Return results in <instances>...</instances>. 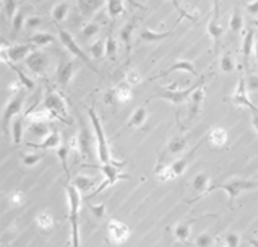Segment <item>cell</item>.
<instances>
[{
    "instance_id": "obj_3",
    "label": "cell",
    "mask_w": 258,
    "mask_h": 247,
    "mask_svg": "<svg viewBox=\"0 0 258 247\" xmlns=\"http://www.w3.org/2000/svg\"><path fill=\"white\" fill-rule=\"evenodd\" d=\"M258 187V181H250V179H231V181L227 182H221V184H213L210 185L208 192H211V190H216V189H222L224 192L227 194L229 197V202L235 200V197L244 192V190H254Z\"/></svg>"
},
{
    "instance_id": "obj_45",
    "label": "cell",
    "mask_w": 258,
    "mask_h": 247,
    "mask_svg": "<svg viewBox=\"0 0 258 247\" xmlns=\"http://www.w3.org/2000/svg\"><path fill=\"white\" fill-rule=\"evenodd\" d=\"M18 12V8H16V0H5L3 2V15L7 16V20L12 21L13 16Z\"/></svg>"
},
{
    "instance_id": "obj_53",
    "label": "cell",
    "mask_w": 258,
    "mask_h": 247,
    "mask_svg": "<svg viewBox=\"0 0 258 247\" xmlns=\"http://www.w3.org/2000/svg\"><path fill=\"white\" fill-rule=\"evenodd\" d=\"M89 210L93 211V215L96 216V220H103L106 216V205L99 204V205H89Z\"/></svg>"
},
{
    "instance_id": "obj_6",
    "label": "cell",
    "mask_w": 258,
    "mask_h": 247,
    "mask_svg": "<svg viewBox=\"0 0 258 247\" xmlns=\"http://www.w3.org/2000/svg\"><path fill=\"white\" fill-rule=\"evenodd\" d=\"M123 165H125L123 161H120V163L114 161V163H109V165H103V166H101V171H103V174H104V181H103V184H101L99 187L91 194V197H96V195H98L99 192H103V190H106V189L109 187V185L115 184L117 181H119V179H127V177H128L127 174H123V172L120 171Z\"/></svg>"
},
{
    "instance_id": "obj_58",
    "label": "cell",
    "mask_w": 258,
    "mask_h": 247,
    "mask_svg": "<svg viewBox=\"0 0 258 247\" xmlns=\"http://www.w3.org/2000/svg\"><path fill=\"white\" fill-rule=\"evenodd\" d=\"M245 10H247V13L252 15V16L258 15V0H254V2L245 3Z\"/></svg>"
},
{
    "instance_id": "obj_64",
    "label": "cell",
    "mask_w": 258,
    "mask_h": 247,
    "mask_svg": "<svg viewBox=\"0 0 258 247\" xmlns=\"http://www.w3.org/2000/svg\"><path fill=\"white\" fill-rule=\"evenodd\" d=\"M35 2H37V3H39V2H44V0H35Z\"/></svg>"
},
{
    "instance_id": "obj_52",
    "label": "cell",
    "mask_w": 258,
    "mask_h": 247,
    "mask_svg": "<svg viewBox=\"0 0 258 247\" xmlns=\"http://www.w3.org/2000/svg\"><path fill=\"white\" fill-rule=\"evenodd\" d=\"M125 82H127L130 86H137V85H140V82H142V77H140L135 70H130V72H127Z\"/></svg>"
},
{
    "instance_id": "obj_22",
    "label": "cell",
    "mask_w": 258,
    "mask_h": 247,
    "mask_svg": "<svg viewBox=\"0 0 258 247\" xmlns=\"http://www.w3.org/2000/svg\"><path fill=\"white\" fill-rule=\"evenodd\" d=\"M208 140L213 147H224V145L227 143L229 140V133L226 128L222 127H215L210 130V135H208Z\"/></svg>"
},
{
    "instance_id": "obj_16",
    "label": "cell",
    "mask_w": 258,
    "mask_h": 247,
    "mask_svg": "<svg viewBox=\"0 0 258 247\" xmlns=\"http://www.w3.org/2000/svg\"><path fill=\"white\" fill-rule=\"evenodd\" d=\"M75 72H76V64H74V62H64V64H60L59 69H57V82H59V85L62 88H65L70 83L72 77H74Z\"/></svg>"
},
{
    "instance_id": "obj_54",
    "label": "cell",
    "mask_w": 258,
    "mask_h": 247,
    "mask_svg": "<svg viewBox=\"0 0 258 247\" xmlns=\"http://www.w3.org/2000/svg\"><path fill=\"white\" fill-rule=\"evenodd\" d=\"M41 161V156H39L37 153H30V155H25L23 156V165L25 166H35L37 165V163Z\"/></svg>"
},
{
    "instance_id": "obj_29",
    "label": "cell",
    "mask_w": 258,
    "mask_h": 247,
    "mask_svg": "<svg viewBox=\"0 0 258 247\" xmlns=\"http://www.w3.org/2000/svg\"><path fill=\"white\" fill-rule=\"evenodd\" d=\"M12 140L15 145L23 142V116H16L12 122Z\"/></svg>"
},
{
    "instance_id": "obj_32",
    "label": "cell",
    "mask_w": 258,
    "mask_h": 247,
    "mask_svg": "<svg viewBox=\"0 0 258 247\" xmlns=\"http://www.w3.org/2000/svg\"><path fill=\"white\" fill-rule=\"evenodd\" d=\"M10 67H12V70L15 72L16 75H18V78H20V83L23 85V88L26 89V91H33V89L36 88V83H35V80H31L30 77H28L26 74L21 69H18L16 65H13V64H10Z\"/></svg>"
},
{
    "instance_id": "obj_51",
    "label": "cell",
    "mask_w": 258,
    "mask_h": 247,
    "mask_svg": "<svg viewBox=\"0 0 258 247\" xmlns=\"http://www.w3.org/2000/svg\"><path fill=\"white\" fill-rule=\"evenodd\" d=\"M41 25H42V18H39V16H28L25 21V28L28 31L36 30V28H39Z\"/></svg>"
},
{
    "instance_id": "obj_9",
    "label": "cell",
    "mask_w": 258,
    "mask_h": 247,
    "mask_svg": "<svg viewBox=\"0 0 258 247\" xmlns=\"http://www.w3.org/2000/svg\"><path fill=\"white\" fill-rule=\"evenodd\" d=\"M208 35L213 39V50L215 54L220 52V47H221V38H222V33H224V28L220 23V0H215V7H213V12H211V20L208 21Z\"/></svg>"
},
{
    "instance_id": "obj_33",
    "label": "cell",
    "mask_w": 258,
    "mask_h": 247,
    "mask_svg": "<svg viewBox=\"0 0 258 247\" xmlns=\"http://www.w3.org/2000/svg\"><path fill=\"white\" fill-rule=\"evenodd\" d=\"M54 41H55V38L52 35H49V33H36V35H33L30 38V41L28 42H33L37 47H44V46L52 44Z\"/></svg>"
},
{
    "instance_id": "obj_11",
    "label": "cell",
    "mask_w": 258,
    "mask_h": 247,
    "mask_svg": "<svg viewBox=\"0 0 258 247\" xmlns=\"http://www.w3.org/2000/svg\"><path fill=\"white\" fill-rule=\"evenodd\" d=\"M231 101L235 106H239V108H249L252 112H258V109L255 108L254 104H252V101L249 99V88H247V82H245L244 77L239 78L237 88H235Z\"/></svg>"
},
{
    "instance_id": "obj_34",
    "label": "cell",
    "mask_w": 258,
    "mask_h": 247,
    "mask_svg": "<svg viewBox=\"0 0 258 247\" xmlns=\"http://www.w3.org/2000/svg\"><path fill=\"white\" fill-rule=\"evenodd\" d=\"M174 236L182 241V243H187L190 239V236H192V226H190V223H179L176 228H174Z\"/></svg>"
},
{
    "instance_id": "obj_5",
    "label": "cell",
    "mask_w": 258,
    "mask_h": 247,
    "mask_svg": "<svg viewBox=\"0 0 258 247\" xmlns=\"http://www.w3.org/2000/svg\"><path fill=\"white\" fill-rule=\"evenodd\" d=\"M42 106L46 109L52 111L60 121H65L67 124H72L70 121H67V119H69V106H67L64 96H62V94H59L57 91L47 89L46 94H44Z\"/></svg>"
},
{
    "instance_id": "obj_43",
    "label": "cell",
    "mask_w": 258,
    "mask_h": 247,
    "mask_svg": "<svg viewBox=\"0 0 258 247\" xmlns=\"http://www.w3.org/2000/svg\"><path fill=\"white\" fill-rule=\"evenodd\" d=\"M106 55H108L111 60L117 59V41L112 35H109L108 39H106Z\"/></svg>"
},
{
    "instance_id": "obj_26",
    "label": "cell",
    "mask_w": 258,
    "mask_h": 247,
    "mask_svg": "<svg viewBox=\"0 0 258 247\" xmlns=\"http://www.w3.org/2000/svg\"><path fill=\"white\" fill-rule=\"evenodd\" d=\"M52 130V128H50ZM28 132L31 133L33 137L36 138H46L49 135V124L47 122H31L30 127H28Z\"/></svg>"
},
{
    "instance_id": "obj_42",
    "label": "cell",
    "mask_w": 258,
    "mask_h": 247,
    "mask_svg": "<svg viewBox=\"0 0 258 247\" xmlns=\"http://www.w3.org/2000/svg\"><path fill=\"white\" fill-rule=\"evenodd\" d=\"M187 166H188L187 158H177L176 161L171 163V169H172L174 174H176V177L182 176V174L185 172V169H187Z\"/></svg>"
},
{
    "instance_id": "obj_39",
    "label": "cell",
    "mask_w": 258,
    "mask_h": 247,
    "mask_svg": "<svg viewBox=\"0 0 258 247\" xmlns=\"http://www.w3.org/2000/svg\"><path fill=\"white\" fill-rule=\"evenodd\" d=\"M89 54H91L93 59H101L106 54V41L103 39H98L93 44H89Z\"/></svg>"
},
{
    "instance_id": "obj_61",
    "label": "cell",
    "mask_w": 258,
    "mask_h": 247,
    "mask_svg": "<svg viewBox=\"0 0 258 247\" xmlns=\"http://www.w3.org/2000/svg\"><path fill=\"white\" fill-rule=\"evenodd\" d=\"M249 243H250L252 247H258V239H254V238H252V239H249Z\"/></svg>"
},
{
    "instance_id": "obj_38",
    "label": "cell",
    "mask_w": 258,
    "mask_h": 247,
    "mask_svg": "<svg viewBox=\"0 0 258 247\" xmlns=\"http://www.w3.org/2000/svg\"><path fill=\"white\" fill-rule=\"evenodd\" d=\"M36 224L42 229V231H50V229L54 228V220H52V216H50L49 213L42 211L36 216Z\"/></svg>"
},
{
    "instance_id": "obj_10",
    "label": "cell",
    "mask_w": 258,
    "mask_h": 247,
    "mask_svg": "<svg viewBox=\"0 0 258 247\" xmlns=\"http://www.w3.org/2000/svg\"><path fill=\"white\" fill-rule=\"evenodd\" d=\"M26 60V67L30 69L35 75H44L49 67V57L47 54L44 52V50H35V52H31L28 57L25 59Z\"/></svg>"
},
{
    "instance_id": "obj_56",
    "label": "cell",
    "mask_w": 258,
    "mask_h": 247,
    "mask_svg": "<svg viewBox=\"0 0 258 247\" xmlns=\"http://www.w3.org/2000/svg\"><path fill=\"white\" fill-rule=\"evenodd\" d=\"M240 236L237 233H229L226 236V247H239Z\"/></svg>"
},
{
    "instance_id": "obj_24",
    "label": "cell",
    "mask_w": 258,
    "mask_h": 247,
    "mask_svg": "<svg viewBox=\"0 0 258 247\" xmlns=\"http://www.w3.org/2000/svg\"><path fill=\"white\" fill-rule=\"evenodd\" d=\"M147 119H148V109L145 108V106H140V108L133 111V114L130 116V121H128L127 125L130 128H140L145 122H147Z\"/></svg>"
},
{
    "instance_id": "obj_62",
    "label": "cell",
    "mask_w": 258,
    "mask_h": 247,
    "mask_svg": "<svg viewBox=\"0 0 258 247\" xmlns=\"http://www.w3.org/2000/svg\"><path fill=\"white\" fill-rule=\"evenodd\" d=\"M254 52H255V59L258 62V41H255V47H254Z\"/></svg>"
},
{
    "instance_id": "obj_21",
    "label": "cell",
    "mask_w": 258,
    "mask_h": 247,
    "mask_svg": "<svg viewBox=\"0 0 258 247\" xmlns=\"http://www.w3.org/2000/svg\"><path fill=\"white\" fill-rule=\"evenodd\" d=\"M254 47H255V31H254V28H250V30L245 31L244 41H242V55L245 60V67L249 65V59H250Z\"/></svg>"
},
{
    "instance_id": "obj_15",
    "label": "cell",
    "mask_w": 258,
    "mask_h": 247,
    "mask_svg": "<svg viewBox=\"0 0 258 247\" xmlns=\"http://www.w3.org/2000/svg\"><path fill=\"white\" fill-rule=\"evenodd\" d=\"M64 143L62 142V137H60V133H59V130L57 128H52L50 130V133L42 140L41 143H28V147L30 148H35V150H57L60 145Z\"/></svg>"
},
{
    "instance_id": "obj_4",
    "label": "cell",
    "mask_w": 258,
    "mask_h": 247,
    "mask_svg": "<svg viewBox=\"0 0 258 247\" xmlns=\"http://www.w3.org/2000/svg\"><path fill=\"white\" fill-rule=\"evenodd\" d=\"M25 96H26V89H21L20 93H16L15 96L5 104L3 112H2V128H3L5 135H8V132H12L10 122H12L16 116H20V112L23 109V104H25Z\"/></svg>"
},
{
    "instance_id": "obj_17",
    "label": "cell",
    "mask_w": 258,
    "mask_h": 247,
    "mask_svg": "<svg viewBox=\"0 0 258 247\" xmlns=\"http://www.w3.org/2000/svg\"><path fill=\"white\" fill-rule=\"evenodd\" d=\"M203 101H205V89H203V86L200 85V86L192 93V96H190V99H188V103H190V114H188V117H190V119L200 114L201 104H203Z\"/></svg>"
},
{
    "instance_id": "obj_35",
    "label": "cell",
    "mask_w": 258,
    "mask_h": 247,
    "mask_svg": "<svg viewBox=\"0 0 258 247\" xmlns=\"http://www.w3.org/2000/svg\"><path fill=\"white\" fill-rule=\"evenodd\" d=\"M123 12H125L123 0H108V13L111 18H119Z\"/></svg>"
},
{
    "instance_id": "obj_59",
    "label": "cell",
    "mask_w": 258,
    "mask_h": 247,
    "mask_svg": "<svg viewBox=\"0 0 258 247\" xmlns=\"http://www.w3.org/2000/svg\"><path fill=\"white\" fill-rule=\"evenodd\" d=\"M252 125H254L255 132L258 133V112H252Z\"/></svg>"
},
{
    "instance_id": "obj_28",
    "label": "cell",
    "mask_w": 258,
    "mask_h": 247,
    "mask_svg": "<svg viewBox=\"0 0 258 247\" xmlns=\"http://www.w3.org/2000/svg\"><path fill=\"white\" fill-rule=\"evenodd\" d=\"M185 145H187V138L185 135H176L169 143H167V153L169 155H181L185 150Z\"/></svg>"
},
{
    "instance_id": "obj_2",
    "label": "cell",
    "mask_w": 258,
    "mask_h": 247,
    "mask_svg": "<svg viewBox=\"0 0 258 247\" xmlns=\"http://www.w3.org/2000/svg\"><path fill=\"white\" fill-rule=\"evenodd\" d=\"M88 116H89V121H91V125H93V130H94V138H96V145H98L99 161L103 163V165H109V163H114V160H112V155H111L109 142H108V138H106V133H104L103 122H101L99 116L96 114L94 108H89L88 109Z\"/></svg>"
},
{
    "instance_id": "obj_55",
    "label": "cell",
    "mask_w": 258,
    "mask_h": 247,
    "mask_svg": "<svg viewBox=\"0 0 258 247\" xmlns=\"http://www.w3.org/2000/svg\"><path fill=\"white\" fill-rule=\"evenodd\" d=\"M245 82H247V88H249V91H258V75L250 74L249 77L245 78Z\"/></svg>"
},
{
    "instance_id": "obj_31",
    "label": "cell",
    "mask_w": 258,
    "mask_h": 247,
    "mask_svg": "<svg viewBox=\"0 0 258 247\" xmlns=\"http://www.w3.org/2000/svg\"><path fill=\"white\" fill-rule=\"evenodd\" d=\"M69 12H70V2H67V0H65V2L57 3L52 8V18H54V21H57V23H62V21L67 18Z\"/></svg>"
},
{
    "instance_id": "obj_14",
    "label": "cell",
    "mask_w": 258,
    "mask_h": 247,
    "mask_svg": "<svg viewBox=\"0 0 258 247\" xmlns=\"http://www.w3.org/2000/svg\"><path fill=\"white\" fill-rule=\"evenodd\" d=\"M78 138V151H80L81 158H89V155H91V147H93V137L91 133L88 130V125L86 122L81 119L80 122V133L76 135Z\"/></svg>"
},
{
    "instance_id": "obj_48",
    "label": "cell",
    "mask_w": 258,
    "mask_h": 247,
    "mask_svg": "<svg viewBox=\"0 0 258 247\" xmlns=\"http://www.w3.org/2000/svg\"><path fill=\"white\" fill-rule=\"evenodd\" d=\"M171 3L174 5V8L177 10L179 12V21L181 20H190V21H197V16H192V15H188L187 13V10L185 8H182V5H181V2H179V0H171Z\"/></svg>"
},
{
    "instance_id": "obj_60",
    "label": "cell",
    "mask_w": 258,
    "mask_h": 247,
    "mask_svg": "<svg viewBox=\"0 0 258 247\" xmlns=\"http://www.w3.org/2000/svg\"><path fill=\"white\" fill-rule=\"evenodd\" d=\"M127 2H128V3H130V5H132V7H140V8H142V10L145 8V5H142V3H138V2H137V0H127Z\"/></svg>"
},
{
    "instance_id": "obj_40",
    "label": "cell",
    "mask_w": 258,
    "mask_h": 247,
    "mask_svg": "<svg viewBox=\"0 0 258 247\" xmlns=\"http://www.w3.org/2000/svg\"><path fill=\"white\" fill-rule=\"evenodd\" d=\"M220 65H221V70L226 72V74H231V72H234V69H235V60L232 57V54L231 52L222 54Z\"/></svg>"
},
{
    "instance_id": "obj_8",
    "label": "cell",
    "mask_w": 258,
    "mask_h": 247,
    "mask_svg": "<svg viewBox=\"0 0 258 247\" xmlns=\"http://www.w3.org/2000/svg\"><path fill=\"white\" fill-rule=\"evenodd\" d=\"M37 46L33 42H25V44H16V46H7L2 42V60L5 64H12V62H18L26 59L31 52H35Z\"/></svg>"
},
{
    "instance_id": "obj_37",
    "label": "cell",
    "mask_w": 258,
    "mask_h": 247,
    "mask_svg": "<svg viewBox=\"0 0 258 247\" xmlns=\"http://www.w3.org/2000/svg\"><path fill=\"white\" fill-rule=\"evenodd\" d=\"M133 31H135V21H130V23H127L125 26L122 28V31H120V39H122L123 46H125L127 49H130Z\"/></svg>"
},
{
    "instance_id": "obj_18",
    "label": "cell",
    "mask_w": 258,
    "mask_h": 247,
    "mask_svg": "<svg viewBox=\"0 0 258 247\" xmlns=\"http://www.w3.org/2000/svg\"><path fill=\"white\" fill-rule=\"evenodd\" d=\"M187 72V74H192V75H197V70H195V65L192 64L190 60H177V62H174V64L169 67L167 70L164 72H161L159 75H156L154 78H159V77H166V75H169L172 74V72Z\"/></svg>"
},
{
    "instance_id": "obj_27",
    "label": "cell",
    "mask_w": 258,
    "mask_h": 247,
    "mask_svg": "<svg viewBox=\"0 0 258 247\" xmlns=\"http://www.w3.org/2000/svg\"><path fill=\"white\" fill-rule=\"evenodd\" d=\"M114 91H115V96H117V101H119L120 104L123 103H128V101L132 99V86L128 85V83L123 80L122 83H119L115 88H114Z\"/></svg>"
},
{
    "instance_id": "obj_47",
    "label": "cell",
    "mask_w": 258,
    "mask_h": 247,
    "mask_svg": "<svg viewBox=\"0 0 258 247\" xmlns=\"http://www.w3.org/2000/svg\"><path fill=\"white\" fill-rule=\"evenodd\" d=\"M69 151H70V147L67 143H62L57 148V156H59V160H60L62 166H64L67 174H69V166H67V156H69Z\"/></svg>"
},
{
    "instance_id": "obj_7",
    "label": "cell",
    "mask_w": 258,
    "mask_h": 247,
    "mask_svg": "<svg viewBox=\"0 0 258 247\" xmlns=\"http://www.w3.org/2000/svg\"><path fill=\"white\" fill-rule=\"evenodd\" d=\"M205 83V77L200 78V82L197 85L193 86H188L185 89H179V88H167V89H162V91L156 93L153 98H159V99H164V101H169L172 104H182L185 101H188L190 96H192V93L197 89L200 85H203Z\"/></svg>"
},
{
    "instance_id": "obj_20",
    "label": "cell",
    "mask_w": 258,
    "mask_h": 247,
    "mask_svg": "<svg viewBox=\"0 0 258 247\" xmlns=\"http://www.w3.org/2000/svg\"><path fill=\"white\" fill-rule=\"evenodd\" d=\"M26 119H30L31 122H49L52 119H59V117L52 111L42 108V109H30L26 112Z\"/></svg>"
},
{
    "instance_id": "obj_1",
    "label": "cell",
    "mask_w": 258,
    "mask_h": 247,
    "mask_svg": "<svg viewBox=\"0 0 258 247\" xmlns=\"http://www.w3.org/2000/svg\"><path fill=\"white\" fill-rule=\"evenodd\" d=\"M67 202H69V221H70V239L72 247H80V208L81 192L74 184H67Z\"/></svg>"
},
{
    "instance_id": "obj_23",
    "label": "cell",
    "mask_w": 258,
    "mask_h": 247,
    "mask_svg": "<svg viewBox=\"0 0 258 247\" xmlns=\"http://www.w3.org/2000/svg\"><path fill=\"white\" fill-rule=\"evenodd\" d=\"M192 189H193V192L198 194V195L208 194V189H210V177H208V174H205V172L197 174V176L193 177Z\"/></svg>"
},
{
    "instance_id": "obj_25",
    "label": "cell",
    "mask_w": 258,
    "mask_h": 247,
    "mask_svg": "<svg viewBox=\"0 0 258 247\" xmlns=\"http://www.w3.org/2000/svg\"><path fill=\"white\" fill-rule=\"evenodd\" d=\"M172 35V31H166V33H156V31H151L149 28H145L140 33V39L145 42H159L162 39L169 38Z\"/></svg>"
},
{
    "instance_id": "obj_63",
    "label": "cell",
    "mask_w": 258,
    "mask_h": 247,
    "mask_svg": "<svg viewBox=\"0 0 258 247\" xmlns=\"http://www.w3.org/2000/svg\"><path fill=\"white\" fill-rule=\"evenodd\" d=\"M252 26H254V28H258V18L252 20Z\"/></svg>"
},
{
    "instance_id": "obj_46",
    "label": "cell",
    "mask_w": 258,
    "mask_h": 247,
    "mask_svg": "<svg viewBox=\"0 0 258 247\" xmlns=\"http://www.w3.org/2000/svg\"><path fill=\"white\" fill-rule=\"evenodd\" d=\"M101 31V28L98 23H86L85 26L81 28V35L83 38H86V39H91L94 36H98V33Z\"/></svg>"
},
{
    "instance_id": "obj_44",
    "label": "cell",
    "mask_w": 258,
    "mask_h": 247,
    "mask_svg": "<svg viewBox=\"0 0 258 247\" xmlns=\"http://www.w3.org/2000/svg\"><path fill=\"white\" fill-rule=\"evenodd\" d=\"M8 204H10V206H13V208H18V206L25 204V194L21 192V190H13V192H10Z\"/></svg>"
},
{
    "instance_id": "obj_36",
    "label": "cell",
    "mask_w": 258,
    "mask_h": 247,
    "mask_svg": "<svg viewBox=\"0 0 258 247\" xmlns=\"http://www.w3.org/2000/svg\"><path fill=\"white\" fill-rule=\"evenodd\" d=\"M229 28H231L232 33H239L244 28V16L239 8H234L231 18H229Z\"/></svg>"
},
{
    "instance_id": "obj_13",
    "label": "cell",
    "mask_w": 258,
    "mask_h": 247,
    "mask_svg": "<svg viewBox=\"0 0 258 247\" xmlns=\"http://www.w3.org/2000/svg\"><path fill=\"white\" fill-rule=\"evenodd\" d=\"M108 234L112 243L123 244V243H127L128 238H130V228L119 220H111L108 223Z\"/></svg>"
},
{
    "instance_id": "obj_49",
    "label": "cell",
    "mask_w": 258,
    "mask_h": 247,
    "mask_svg": "<svg viewBox=\"0 0 258 247\" xmlns=\"http://www.w3.org/2000/svg\"><path fill=\"white\" fill-rule=\"evenodd\" d=\"M213 246V236L210 233H201L195 239V247H211Z\"/></svg>"
},
{
    "instance_id": "obj_50",
    "label": "cell",
    "mask_w": 258,
    "mask_h": 247,
    "mask_svg": "<svg viewBox=\"0 0 258 247\" xmlns=\"http://www.w3.org/2000/svg\"><path fill=\"white\" fill-rule=\"evenodd\" d=\"M23 21H25V12L23 10H18L16 15L13 16V20H12V28H13L15 33L21 31V28H23Z\"/></svg>"
},
{
    "instance_id": "obj_57",
    "label": "cell",
    "mask_w": 258,
    "mask_h": 247,
    "mask_svg": "<svg viewBox=\"0 0 258 247\" xmlns=\"http://www.w3.org/2000/svg\"><path fill=\"white\" fill-rule=\"evenodd\" d=\"M104 103L108 104V106H114L117 104L119 101H117V96H115V91H114V88L109 89L108 93H106V96H104Z\"/></svg>"
},
{
    "instance_id": "obj_12",
    "label": "cell",
    "mask_w": 258,
    "mask_h": 247,
    "mask_svg": "<svg viewBox=\"0 0 258 247\" xmlns=\"http://www.w3.org/2000/svg\"><path fill=\"white\" fill-rule=\"evenodd\" d=\"M59 39H60V42L64 44L65 49L69 50L70 54H74L75 57H78L81 62H85V64H88V65L91 64V62H89V57L85 52H83V49L78 46V42L75 41V38L72 36V33H69L67 30H60L59 31Z\"/></svg>"
},
{
    "instance_id": "obj_30",
    "label": "cell",
    "mask_w": 258,
    "mask_h": 247,
    "mask_svg": "<svg viewBox=\"0 0 258 247\" xmlns=\"http://www.w3.org/2000/svg\"><path fill=\"white\" fill-rule=\"evenodd\" d=\"M75 185V187L80 190V192H88L89 189H93L94 185H96V181H94L93 177H88V176H83V174H80V176H76L74 179V182H72Z\"/></svg>"
},
{
    "instance_id": "obj_19",
    "label": "cell",
    "mask_w": 258,
    "mask_h": 247,
    "mask_svg": "<svg viewBox=\"0 0 258 247\" xmlns=\"http://www.w3.org/2000/svg\"><path fill=\"white\" fill-rule=\"evenodd\" d=\"M78 10L83 16H91L104 5V0H76Z\"/></svg>"
},
{
    "instance_id": "obj_41",
    "label": "cell",
    "mask_w": 258,
    "mask_h": 247,
    "mask_svg": "<svg viewBox=\"0 0 258 247\" xmlns=\"http://www.w3.org/2000/svg\"><path fill=\"white\" fill-rule=\"evenodd\" d=\"M156 176L161 182H167V181H172V179H176V174L172 172L171 166H158V169H156Z\"/></svg>"
}]
</instances>
